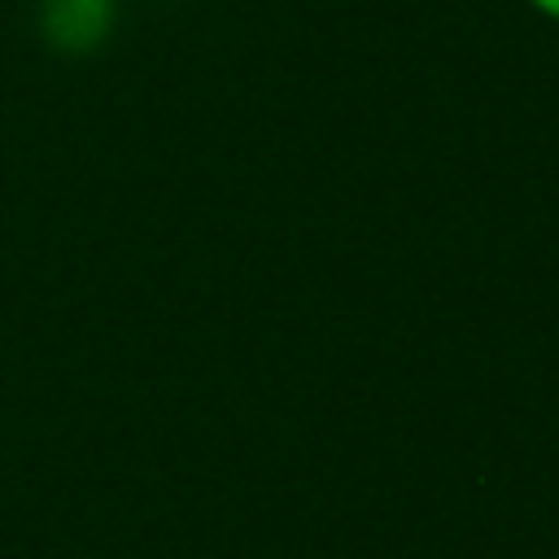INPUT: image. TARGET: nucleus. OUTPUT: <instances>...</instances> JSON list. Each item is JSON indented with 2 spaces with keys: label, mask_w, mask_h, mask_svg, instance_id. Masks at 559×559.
<instances>
[{
  "label": "nucleus",
  "mask_w": 559,
  "mask_h": 559,
  "mask_svg": "<svg viewBox=\"0 0 559 559\" xmlns=\"http://www.w3.org/2000/svg\"><path fill=\"white\" fill-rule=\"evenodd\" d=\"M524 4H528L533 13H542L546 22H555V26H559V0H524Z\"/></svg>",
  "instance_id": "f257e3e1"
}]
</instances>
